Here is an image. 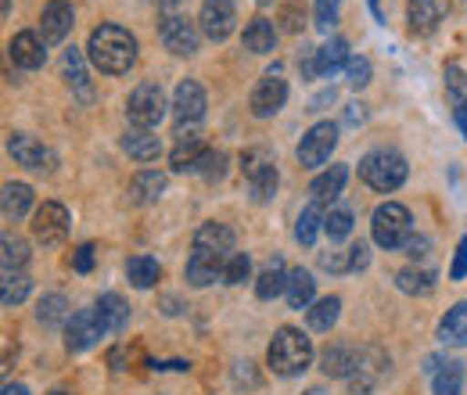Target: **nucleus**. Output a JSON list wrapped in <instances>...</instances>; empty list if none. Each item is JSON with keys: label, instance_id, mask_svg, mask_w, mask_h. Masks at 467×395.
I'll return each instance as SVG.
<instances>
[{"label": "nucleus", "instance_id": "f257e3e1", "mask_svg": "<svg viewBox=\"0 0 467 395\" xmlns=\"http://www.w3.org/2000/svg\"><path fill=\"white\" fill-rule=\"evenodd\" d=\"M87 57L94 61V68H101V72H109V76H122V72H130V65L137 61V40H133V33H126L122 26L105 22V26H98V29L90 33Z\"/></svg>", "mask_w": 467, "mask_h": 395}, {"label": "nucleus", "instance_id": "f03ea898", "mask_svg": "<svg viewBox=\"0 0 467 395\" xmlns=\"http://www.w3.org/2000/svg\"><path fill=\"white\" fill-rule=\"evenodd\" d=\"M266 363L281 378H298L313 363V341L306 338L298 327H281L270 341V348H266Z\"/></svg>", "mask_w": 467, "mask_h": 395}, {"label": "nucleus", "instance_id": "7ed1b4c3", "mask_svg": "<svg viewBox=\"0 0 467 395\" xmlns=\"http://www.w3.org/2000/svg\"><path fill=\"white\" fill-rule=\"evenodd\" d=\"M407 172H410L407 159H403L400 151H389V148H378V151L363 155V162H359L363 183L374 187V191H381V194L400 191V187L407 183Z\"/></svg>", "mask_w": 467, "mask_h": 395}, {"label": "nucleus", "instance_id": "20e7f679", "mask_svg": "<svg viewBox=\"0 0 467 395\" xmlns=\"http://www.w3.org/2000/svg\"><path fill=\"white\" fill-rule=\"evenodd\" d=\"M370 234H374V244L396 252L403 248L413 234V220H410V209L400 202H385L374 209V220H370Z\"/></svg>", "mask_w": 467, "mask_h": 395}, {"label": "nucleus", "instance_id": "39448f33", "mask_svg": "<svg viewBox=\"0 0 467 395\" xmlns=\"http://www.w3.org/2000/svg\"><path fill=\"white\" fill-rule=\"evenodd\" d=\"M126 119H130V126H137V130L159 126V122L166 119V94H162V87H159V83H140V87L130 94V101H126Z\"/></svg>", "mask_w": 467, "mask_h": 395}, {"label": "nucleus", "instance_id": "423d86ee", "mask_svg": "<svg viewBox=\"0 0 467 395\" xmlns=\"http://www.w3.org/2000/svg\"><path fill=\"white\" fill-rule=\"evenodd\" d=\"M241 162H244V176H248V194H252V202H259V205L270 202V198L277 194V183H281L274 159H270L266 151H248Z\"/></svg>", "mask_w": 467, "mask_h": 395}, {"label": "nucleus", "instance_id": "0eeeda50", "mask_svg": "<svg viewBox=\"0 0 467 395\" xmlns=\"http://www.w3.org/2000/svg\"><path fill=\"white\" fill-rule=\"evenodd\" d=\"M335 144H338V126H335V122H317V126L298 140V162H302L306 170H317V166H324V162L331 159Z\"/></svg>", "mask_w": 467, "mask_h": 395}, {"label": "nucleus", "instance_id": "6e6552de", "mask_svg": "<svg viewBox=\"0 0 467 395\" xmlns=\"http://www.w3.org/2000/svg\"><path fill=\"white\" fill-rule=\"evenodd\" d=\"M159 40H162L166 51H173V55H180V57H191L198 51V44H202V33H198V26H194L191 18H183V15H166V18L159 22Z\"/></svg>", "mask_w": 467, "mask_h": 395}, {"label": "nucleus", "instance_id": "1a4fd4ad", "mask_svg": "<svg viewBox=\"0 0 467 395\" xmlns=\"http://www.w3.org/2000/svg\"><path fill=\"white\" fill-rule=\"evenodd\" d=\"M285 101H288V83L281 79V72H266L255 83V90L248 98V109H252L255 119H270V115H277L285 109Z\"/></svg>", "mask_w": 467, "mask_h": 395}, {"label": "nucleus", "instance_id": "9d476101", "mask_svg": "<svg viewBox=\"0 0 467 395\" xmlns=\"http://www.w3.org/2000/svg\"><path fill=\"white\" fill-rule=\"evenodd\" d=\"M7 151H11V159H15L18 166H26V170L44 172L58 166L55 151H51L47 144H40L36 137H29V133H11V137H7Z\"/></svg>", "mask_w": 467, "mask_h": 395}, {"label": "nucleus", "instance_id": "9b49d317", "mask_svg": "<svg viewBox=\"0 0 467 395\" xmlns=\"http://www.w3.org/2000/svg\"><path fill=\"white\" fill-rule=\"evenodd\" d=\"M105 335L109 331H105L98 309H79L65 324V345H68V352H87L90 345H98V338H105Z\"/></svg>", "mask_w": 467, "mask_h": 395}, {"label": "nucleus", "instance_id": "f8f14e48", "mask_svg": "<svg viewBox=\"0 0 467 395\" xmlns=\"http://www.w3.org/2000/svg\"><path fill=\"white\" fill-rule=\"evenodd\" d=\"M234 22H237V7H234V0H202L198 29H202L209 40H227V36L234 33Z\"/></svg>", "mask_w": 467, "mask_h": 395}, {"label": "nucleus", "instance_id": "ddd939ff", "mask_svg": "<svg viewBox=\"0 0 467 395\" xmlns=\"http://www.w3.org/2000/svg\"><path fill=\"white\" fill-rule=\"evenodd\" d=\"M33 234L36 241L44 244H58L68 234V209L61 202H44L36 213H33Z\"/></svg>", "mask_w": 467, "mask_h": 395}, {"label": "nucleus", "instance_id": "4468645a", "mask_svg": "<svg viewBox=\"0 0 467 395\" xmlns=\"http://www.w3.org/2000/svg\"><path fill=\"white\" fill-rule=\"evenodd\" d=\"M227 259L231 255H216V252H191L187 259V281L194 287H209V284L223 281L227 277Z\"/></svg>", "mask_w": 467, "mask_h": 395}, {"label": "nucleus", "instance_id": "2eb2a0df", "mask_svg": "<svg viewBox=\"0 0 467 395\" xmlns=\"http://www.w3.org/2000/svg\"><path fill=\"white\" fill-rule=\"evenodd\" d=\"M72 4L68 0H51L40 15V36L44 44H61L68 33H72Z\"/></svg>", "mask_w": 467, "mask_h": 395}, {"label": "nucleus", "instance_id": "dca6fc26", "mask_svg": "<svg viewBox=\"0 0 467 395\" xmlns=\"http://www.w3.org/2000/svg\"><path fill=\"white\" fill-rule=\"evenodd\" d=\"M173 115L176 122H198L205 115V90L198 79H180L173 94Z\"/></svg>", "mask_w": 467, "mask_h": 395}, {"label": "nucleus", "instance_id": "f3484780", "mask_svg": "<svg viewBox=\"0 0 467 395\" xmlns=\"http://www.w3.org/2000/svg\"><path fill=\"white\" fill-rule=\"evenodd\" d=\"M205 151H209V148H205V140H202L198 133H180L170 162H173L176 172H198L202 159H205Z\"/></svg>", "mask_w": 467, "mask_h": 395}, {"label": "nucleus", "instance_id": "a211bd4d", "mask_svg": "<svg viewBox=\"0 0 467 395\" xmlns=\"http://www.w3.org/2000/svg\"><path fill=\"white\" fill-rule=\"evenodd\" d=\"M194 248L216 252V255H234V230L227 223H202L194 230Z\"/></svg>", "mask_w": 467, "mask_h": 395}, {"label": "nucleus", "instance_id": "6ab92c4d", "mask_svg": "<svg viewBox=\"0 0 467 395\" xmlns=\"http://www.w3.org/2000/svg\"><path fill=\"white\" fill-rule=\"evenodd\" d=\"M122 151L130 159H137V162H155L162 155V144H159V137L151 130H137L133 126V130L122 133Z\"/></svg>", "mask_w": 467, "mask_h": 395}, {"label": "nucleus", "instance_id": "aec40b11", "mask_svg": "<svg viewBox=\"0 0 467 395\" xmlns=\"http://www.w3.org/2000/svg\"><path fill=\"white\" fill-rule=\"evenodd\" d=\"M7 55H11V61H15L18 68H40L47 51H44V40H40L36 33H18V36L11 40Z\"/></svg>", "mask_w": 467, "mask_h": 395}, {"label": "nucleus", "instance_id": "412c9836", "mask_svg": "<svg viewBox=\"0 0 467 395\" xmlns=\"http://www.w3.org/2000/svg\"><path fill=\"white\" fill-rule=\"evenodd\" d=\"M94 309H98V317H101V324H105V331H109V335H119V331L130 324V306H126V298L116 295V291L101 295Z\"/></svg>", "mask_w": 467, "mask_h": 395}, {"label": "nucleus", "instance_id": "4be33fe9", "mask_svg": "<svg viewBox=\"0 0 467 395\" xmlns=\"http://www.w3.org/2000/svg\"><path fill=\"white\" fill-rule=\"evenodd\" d=\"M244 51H252V55H270L274 47H277V29H274V22H266V18H252L248 26H244Z\"/></svg>", "mask_w": 467, "mask_h": 395}, {"label": "nucleus", "instance_id": "5701e85b", "mask_svg": "<svg viewBox=\"0 0 467 395\" xmlns=\"http://www.w3.org/2000/svg\"><path fill=\"white\" fill-rule=\"evenodd\" d=\"M162 191H166V172H159V170L137 172L133 183H130V198H133L137 205H151V202H159Z\"/></svg>", "mask_w": 467, "mask_h": 395}, {"label": "nucleus", "instance_id": "b1692460", "mask_svg": "<svg viewBox=\"0 0 467 395\" xmlns=\"http://www.w3.org/2000/svg\"><path fill=\"white\" fill-rule=\"evenodd\" d=\"M356 359H359V352H356L352 345H331V348L320 356V370H324L327 378H349L352 370H356Z\"/></svg>", "mask_w": 467, "mask_h": 395}, {"label": "nucleus", "instance_id": "393cba45", "mask_svg": "<svg viewBox=\"0 0 467 395\" xmlns=\"http://www.w3.org/2000/svg\"><path fill=\"white\" fill-rule=\"evenodd\" d=\"M313 295H317V281H313V274L309 270H292L288 274V287H285V298H288V306L292 309H309L313 306Z\"/></svg>", "mask_w": 467, "mask_h": 395}, {"label": "nucleus", "instance_id": "a878e982", "mask_svg": "<svg viewBox=\"0 0 467 395\" xmlns=\"http://www.w3.org/2000/svg\"><path fill=\"white\" fill-rule=\"evenodd\" d=\"M346 180H349V170L346 166H331L327 172H320L317 180H313V187H309V194H313V202H335L338 194H342V187H346Z\"/></svg>", "mask_w": 467, "mask_h": 395}, {"label": "nucleus", "instance_id": "bb28decb", "mask_svg": "<svg viewBox=\"0 0 467 395\" xmlns=\"http://www.w3.org/2000/svg\"><path fill=\"white\" fill-rule=\"evenodd\" d=\"M65 76H68V87L76 90V98L79 101H94V87H90V79H87V68H83V55L76 51V47H68L65 51Z\"/></svg>", "mask_w": 467, "mask_h": 395}, {"label": "nucleus", "instance_id": "cd10ccee", "mask_svg": "<svg viewBox=\"0 0 467 395\" xmlns=\"http://www.w3.org/2000/svg\"><path fill=\"white\" fill-rule=\"evenodd\" d=\"M407 18H410V29L417 36H428L435 26H439V4L435 0H407Z\"/></svg>", "mask_w": 467, "mask_h": 395}, {"label": "nucleus", "instance_id": "c85d7f7f", "mask_svg": "<svg viewBox=\"0 0 467 395\" xmlns=\"http://www.w3.org/2000/svg\"><path fill=\"white\" fill-rule=\"evenodd\" d=\"M159 274H162V266H159L155 255H133V259L126 263V277H130L133 287H140V291L155 287V284H159Z\"/></svg>", "mask_w": 467, "mask_h": 395}, {"label": "nucleus", "instance_id": "c756f323", "mask_svg": "<svg viewBox=\"0 0 467 395\" xmlns=\"http://www.w3.org/2000/svg\"><path fill=\"white\" fill-rule=\"evenodd\" d=\"M349 44L342 40V36H335V40H327L324 47H317V65H320V76H335L338 68H346L349 65Z\"/></svg>", "mask_w": 467, "mask_h": 395}, {"label": "nucleus", "instance_id": "7c9ffc66", "mask_svg": "<svg viewBox=\"0 0 467 395\" xmlns=\"http://www.w3.org/2000/svg\"><path fill=\"white\" fill-rule=\"evenodd\" d=\"M338 313H342V298L327 295V298H320V302H313L306 309V320H309L313 331H331L338 324Z\"/></svg>", "mask_w": 467, "mask_h": 395}, {"label": "nucleus", "instance_id": "2f4dec72", "mask_svg": "<svg viewBox=\"0 0 467 395\" xmlns=\"http://www.w3.org/2000/svg\"><path fill=\"white\" fill-rule=\"evenodd\" d=\"M324 220H327V213H324V205L320 202H309L306 209H302V216H298V223H295V237H298V244H313L317 241V234L324 230Z\"/></svg>", "mask_w": 467, "mask_h": 395}, {"label": "nucleus", "instance_id": "473e14b6", "mask_svg": "<svg viewBox=\"0 0 467 395\" xmlns=\"http://www.w3.org/2000/svg\"><path fill=\"white\" fill-rule=\"evenodd\" d=\"M439 338L446 341V345H467V302H457V306L442 317Z\"/></svg>", "mask_w": 467, "mask_h": 395}, {"label": "nucleus", "instance_id": "72a5a7b5", "mask_svg": "<svg viewBox=\"0 0 467 395\" xmlns=\"http://www.w3.org/2000/svg\"><path fill=\"white\" fill-rule=\"evenodd\" d=\"M4 216L7 220H22L33 205V187L29 183H4Z\"/></svg>", "mask_w": 467, "mask_h": 395}, {"label": "nucleus", "instance_id": "f704fd0d", "mask_svg": "<svg viewBox=\"0 0 467 395\" xmlns=\"http://www.w3.org/2000/svg\"><path fill=\"white\" fill-rule=\"evenodd\" d=\"M285 287H288V274H285V263L281 259H274L263 274H259V281H255V295L263 298V302H270V298H277V295H285Z\"/></svg>", "mask_w": 467, "mask_h": 395}, {"label": "nucleus", "instance_id": "c9c22d12", "mask_svg": "<svg viewBox=\"0 0 467 395\" xmlns=\"http://www.w3.org/2000/svg\"><path fill=\"white\" fill-rule=\"evenodd\" d=\"M36 320L44 327H58V324H68V298L65 295H44L40 306H36Z\"/></svg>", "mask_w": 467, "mask_h": 395}, {"label": "nucleus", "instance_id": "e433bc0d", "mask_svg": "<svg viewBox=\"0 0 467 395\" xmlns=\"http://www.w3.org/2000/svg\"><path fill=\"white\" fill-rule=\"evenodd\" d=\"M396 287L407 291V295H431V291H435V274H431V270L407 266V270L396 274Z\"/></svg>", "mask_w": 467, "mask_h": 395}, {"label": "nucleus", "instance_id": "4c0bfd02", "mask_svg": "<svg viewBox=\"0 0 467 395\" xmlns=\"http://www.w3.org/2000/svg\"><path fill=\"white\" fill-rule=\"evenodd\" d=\"M435 395H464V363H446L435 370Z\"/></svg>", "mask_w": 467, "mask_h": 395}, {"label": "nucleus", "instance_id": "58836bf2", "mask_svg": "<svg viewBox=\"0 0 467 395\" xmlns=\"http://www.w3.org/2000/svg\"><path fill=\"white\" fill-rule=\"evenodd\" d=\"M4 255H0V263H4V274H18L26 263H29V244L22 241V237H11V234H4Z\"/></svg>", "mask_w": 467, "mask_h": 395}, {"label": "nucleus", "instance_id": "ea45409f", "mask_svg": "<svg viewBox=\"0 0 467 395\" xmlns=\"http://www.w3.org/2000/svg\"><path fill=\"white\" fill-rule=\"evenodd\" d=\"M29 287L33 281L18 270V274H4V281H0V302L11 309V306H18V302H26V295H29Z\"/></svg>", "mask_w": 467, "mask_h": 395}, {"label": "nucleus", "instance_id": "a19ab883", "mask_svg": "<svg viewBox=\"0 0 467 395\" xmlns=\"http://www.w3.org/2000/svg\"><path fill=\"white\" fill-rule=\"evenodd\" d=\"M352 223H356V220H352L349 209H331L327 220H324V234H327L331 241H346L352 234Z\"/></svg>", "mask_w": 467, "mask_h": 395}, {"label": "nucleus", "instance_id": "79ce46f5", "mask_svg": "<svg viewBox=\"0 0 467 395\" xmlns=\"http://www.w3.org/2000/svg\"><path fill=\"white\" fill-rule=\"evenodd\" d=\"M446 94L453 98V109L467 105V76L461 65H446Z\"/></svg>", "mask_w": 467, "mask_h": 395}, {"label": "nucleus", "instance_id": "37998d69", "mask_svg": "<svg viewBox=\"0 0 467 395\" xmlns=\"http://www.w3.org/2000/svg\"><path fill=\"white\" fill-rule=\"evenodd\" d=\"M370 72H374V68H370V57L352 55L349 65H346V83L359 90V87H367V83H370Z\"/></svg>", "mask_w": 467, "mask_h": 395}, {"label": "nucleus", "instance_id": "c03bdc74", "mask_svg": "<svg viewBox=\"0 0 467 395\" xmlns=\"http://www.w3.org/2000/svg\"><path fill=\"white\" fill-rule=\"evenodd\" d=\"M338 7H342V0H317V7H313V15H317V29L331 33V26L338 22Z\"/></svg>", "mask_w": 467, "mask_h": 395}, {"label": "nucleus", "instance_id": "a18cd8bd", "mask_svg": "<svg viewBox=\"0 0 467 395\" xmlns=\"http://www.w3.org/2000/svg\"><path fill=\"white\" fill-rule=\"evenodd\" d=\"M248 274H252V259L244 255V252H234L231 259H227V284H244L248 281Z\"/></svg>", "mask_w": 467, "mask_h": 395}, {"label": "nucleus", "instance_id": "49530a36", "mask_svg": "<svg viewBox=\"0 0 467 395\" xmlns=\"http://www.w3.org/2000/svg\"><path fill=\"white\" fill-rule=\"evenodd\" d=\"M94 259H98V244L87 241V244H79V248L72 252V270H76V274H90V270H94Z\"/></svg>", "mask_w": 467, "mask_h": 395}, {"label": "nucleus", "instance_id": "de8ad7c7", "mask_svg": "<svg viewBox=\"0 0 467 395\" xmlns=\"http://www.w3.org/2000/svg\"><path fill=\"white\" fill-rule=\"evenodd\" d=\"M223 166H227V155H223V151H205V159H202L198 172H202L205 180H220V176L227 172Z\"/></svg>", "mask_w": 467, "mask_h": 395}, {"label": "nucleus", "instance_id": "09e8293b", "mask_svg": "<svg viewBox=\"0 0 467 395\" xmlns=\"http://www.w3.org/2000/svg\"><path fill=\"white\" fill-rule=\"evenodd\" d=\"M367 263H370V244H352L349 248V270L356 274V270H367Z\"/></svg>", "mask_w": 467, "mask_h": 395}, {"label": "nucleus", "instance_id": "8fccbe9b", "mask_svg": "<svg viewBox=\"0 0 467 395\" xmlns=\"http://www.w3.org/2000/svg\"><path fill=\"white\" fill-rule=\"evenodd\" d=\"M428 248H431V241H428L424 234H410V241L403 244V252H407V255H413V259L428 255Z\"/></svg>", "mask_w": 467, "mask_h": 395}, {"label": "nucleus", "instance_id": "3c124183", "mask_svg": "<svg viewBox=\"0 0 467 395\" xmlns=\"http://www.w3.org/2000/svg\"><path fill=\"white\" fill-rule=\"evenodd\" d=\"M464 274H467V237L457 244V259H453V270H450V277L453 281H464Z\"/></svg>", "mask_w": 467, "mask_h": 395}, {"label": "nucleus", "instance_id": "603ef678", "mask_svg": "<svg viewBox=\"0 0 467 395\" xmlns=\"http://www.w3.org/2000/svg\"><path fill=\"white\" fill-rule=\"evenodd\" d=\"M320 266H324V270H335V274H342V270H349V255H342V252L320 255Z\"/></svg>", "mask_w": 467, "mask_h": 395}, {"label": "nucleus", "instance_id": "864d4df0", "mask_svg": "<svg viewBox=\"0 0 467 395\" xmlns=\"http://www.w3.org/2000/svg\"><path fill=\"white\" fill-rule=\"evenodd\" d=\"M346 122H349V126H359V122H367V105L352 101L349 109H346Z\"/></svg>", "mask_w": 467, "mask_h": 395}, {"label": "nucleus", "instance_id": "5fc2aeb1", "mask_svg": "<svg viewBox=\"0 0 467 395\" xmlns=\"http://www.w3.org/2000/svg\"><path fill=\"white\" fill-rule=\"evenodd\" d=\"M457 126H461V133H464V140H467V105L457 109Z\"/></svg>", "mask_w": 467, "mask_h": 395}, {"label": "nucleus", "instance_id": "6e6d98bb", "mask_svg": "<svg viewBox=\"0 0 467 395\" xmlns=\"http://www.w3.org/2000/svg\"><path fill=\"white\" fill-rule=\"evenodd\" d=\"M0 395H29V389H26V385H4Z\"/></svg>", "mask_w": 467, "mask_h": 395}, {"label": "nucleus", "instance_id": "4d7b16f0", "mask_svg": "<svg viewBox=\"0 0 467 395\" xmlns=\"http://www.w3.org/2000/svg\"><path fill=\"white\" fill-rule=\"evenodd\" d=\"M151 4H159V7H180L183 0H151Z\"/></svg>", "mask_w": 467, "mask_h": 395}, {"label": "nucleus", "instance_id": "13d9d810", "mask_svg": "<svg viewBox=\"0 0 467 395\" xmlns=\"http://www.w3.org/2000/svg\"><path fill=\"white\" fill-rule=\"evenodd\" d=\"M370 11H374V15L381 18V7H378V0H370Z\"/></svg>", "mask_w": 467, "mask_h": 395}, {"label": "nucleus", "instance_id": "bf43d9fd", "mask_svg": "<svg viewBox=\"0 0 467 395\" xmlns=\"http://www.w3.org/2000/svg\"><path fill=\"white\" fill-rule=\"evenodd\" d=\"M4 15H11V0H4Z\"/></svg>", "mask_w": 467, "mask_h": 395}, {"label": "nucleus", "instance_id": "052dcab7", "mask_svg": "<svg viewBox=\"0 0 467 395\" xmlns=\"http://www.w3.org/2000/svg\"><path fill=\"white\" fill-rule=\"evenodd\" d=\"M51 395H72V392H65V389H55V392H51Z\"/></svg>", "mask_w": 467, "mask_h": 395}, {"label": "nucleus", "instance_id": "680f3d73", "mask_svg": "<svg viewBox=\"0 0 467 395\" xmlns=\"http://www.w3.org/2000/svg\"><path fill=\"white\" fill-rule=\"evenodd\" d=\"M259 4H270V0H259Z\"/></svg>", "mask_w": 467, "mask_h": 395}]
</instances>
